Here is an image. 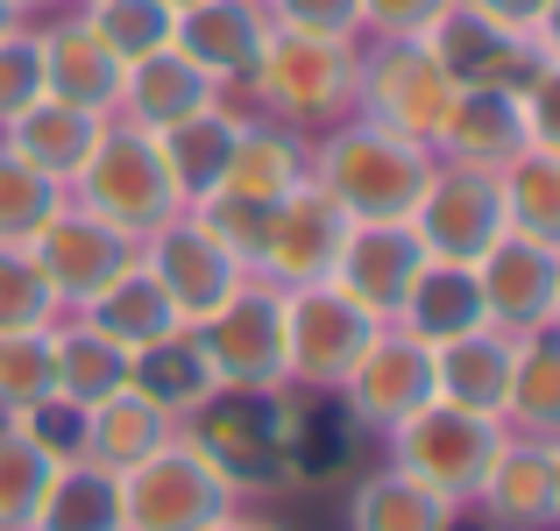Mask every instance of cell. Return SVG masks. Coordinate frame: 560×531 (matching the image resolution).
I'll return each instance as SVG.
<instances>
[{"mask_svg": "<svg viewBox=\"0 0 560 531\" xmlns=\"http://www.w3.org/2000/svg\"><path fill=\"white\" fill-rule=\"evenodd\" d=\"M305 177H313L348 220H411L425 177H433V150L362 121V114H348V121L319 128V135L305 142Z\"/></svg>", "mask_w": 560, "mask_h": 531, "instance_id": "1", "label": "cell"}, {"mask_svg": "<svg viewBox=\"0 0 560 531\" xmlns=\"http://www.w3.org/2000/svg\"><path fill=\"white\" fill-rule=\"evenodd\" d=\"M178 439L206 453L234 496H277L291 489V390H213L178 418Z\"/></svg>", "mask_w": 560, "mask_h": 531, "instance_id": "2", "label": "cell"}, {"mask_svg": "<svg viewBox=\"0 0 560 531\" xmlns=\"http://www.w3.org/2000/svg\"><path fill=\"white\" fill-rule=\"evenodd\" d=\"M355 79H362V43H341V36H291V28H270L262 43V64L248 79L242 107L248 114H270L284 128H319L348 121L355 114Z\"/></svg>", "mask_w": 560, "mask_h": 531, "instance_id": "3", "label": "cell"}, {"mask_svg": "<svg viewBox=\"0 0 560 531\" xmlns=\"http://www.w3.org/2000/svg\"><path fill=\"white\" fill-rule=\"evenodd\" d=\"M65 199L85 205V213H100L107 227L136 234V241H142V234H156L171 213H185V199H178V185H171V170H164L156 135H150V128H136V121H121V114L100 121V135H93V150H85V164L71 170Z\"/></svg>", "mask_w": 560, "mask_h": 531, "instance_id": "4", "label": "cell"}, {"mask_svg": "<svg viewBox=\"0 0 560 531\" xmlns=\"http://www.w3.org/2000/svg\"><path fill=\"white\" fill-rule=\"evenodd\" d=\"M504 425L482 418V411H462V404H419L411 418H397L390 433H383V447H390V468L411 482H425L433 496H447L454 510H468V496L482 489V475H490V461L504 453Z\"/></svg>", "mask_w": 560, "mask_h": 531, "instance_id": "5", "label": "cell"}, {"mask_svg": "<svg viewBox=\"0 0 560 531\" xmlns=\"http://www.w3.org/2000/svg\"><path fill=\"white\" fill-rule=\"evenodd\" d=\"M425 50H433V64L447 71L454 85H490V93H539V85L560 79V43L553 28H539V36H511V28L482 22L468 0H447V8L425 22Z\"/></svg>", "mask_w": 560, "mask_h": 531, "instance_id": "6", "label": "cell"}, {"mask_svg": "<svg viewBox=\"0 0 560 531\" xmlns=\"http://www.w3.org/2000/svg\"><path fill=\"white\" fill-rule=\"evenodd\" d=\"M462 85L433 64L419 36H370L362 43V79H355V114L405 142H425L433 150L440 128H447V107Z\"/></svg>", "mask_w": 560, "mask_h": 531, "instance_id": "7", "label": "cell"}, {"mask_svg": "<svg viewBox=\"0 0 560 531\" xmlns=\"http://www.w3.org/2000/svg\"><path fill=\"white\" fill-rule=\"evenodd\" d=\"M206 368H213V390H291L284 376V291L242 276L228 291L220 312H206L191 327Z\"/></svg>", "mask_w": 560, "mask_h": 531, "instance_id": "8", "label": "cell"}, {"mask_svg": "<svg viewBox=\"0 0 560 531\" xmlns=\"http://www.w3.org/2000/svg\"><path fill=\"white\" fill-rule=\"evenodd\" d=\"M383 319L362 298H348L334 276L284 291V376L291 390H341L362 347L376 341Z\"/></svg>", "mask_w": 560, "mask_h": 531, "instance_id": "9", "label": "cell"}, {"mask_svg": "<svg viewBox=\"0 0 560 531\" xmlns=\"http://www.w3.org/2000/svg\"><path fill=\"white\" fill-rule=\"evenodd\" d=\"M242 496L206 468L191 439H164L150 461L121 468V531H206Z\"/></svg>", "mask_w": 560, "mask_h": 531, "instance_id": "10", "label": "cell"}, {"mask_svg": "<svg viewBox=\"0 0 560 531\" xmlns=\"http://www.w3.org/2000/svg\"><path fill=\"white\" fill-rule=\"evenodd\" d=\"M411 234L425 241V256H433V262H468V270H476V262L511 234L497 170L433 156V177H425L419 205H411Z\"/></svg>", "mask_w": 560, "mask_h": 531, "instance_id": "11", "label": "cell"}, {"mask_svg": "<svg viewBox=\"0 0 560 531\" xmlns=\"http://www.w3.org/2000/svg\"><path fill=\"white\" fill-rule=\"evenodd\" d=\"M334 397L348 404V418H355L362 433L383 439L397 418H411L419 404H433V347H425L411 327L383 319L376 341L362 347V362L348 368V382Z\"/></svg>", "mask_w": 560, "mask_h": 531, "instance_id": "12", "label": "cell"}, {"mask_svg": "<svg viewBox=\"0 0 560 531\" xmlns=\"http://www.w3.org/2000/svg\"><path fill=\"white\" fill-rule=\"evenodd\" d=\"M341 241H348V213L305 177V185H291L284 199L270 205V227H262V248H256V270L248 276H262V284H277V291L319 284V276H334Z\"/></svg>", "mask_w": 560, "mask_h": 531, "instance_id": "13", "label": "cell"}, {"mask_svg": "<svg viewBox=\"0 0 560 531\" xmlns=\"http://www.w3.org/2000/svg\"><path fill=\"white\" fill-rule=\"evenodd\" d=\"M142 270H150L156 291L171 298L178 327H199L206 312H220V305H228V291L248 276L191 213H171L156 234H142Z\"/></svg>", "mask_w": 560, "mask_h": 531, "instance_id": "14", "label": "cell"}, {"mask_svg": "<svg viewBox=\"0 0 560 531\" xmlns=\"http://www.w3.org/2000/svg\"><path fill=\"white\" fill-rule=\"evenodd\" d=\"M136 234H121V227H107L100 213H85V205H57L50 213V227L28 241V256H36V270L50 276V291H57V305L65 312H79L93 291H107L114 276L136 262Z\"/></svg>", "mask_w": 560, "mask_h": 531, "instance_id": "15", "label": "cell"}, {"mask_svg": "<svg viewBox=\"0 0 560 531\" xmlns=\"http://www.w3.org/2000/svg\"><path fill=\"white\" fill-rule=\"evenodd\" d=\"M482 284V312H490L497 333H539L560 319V248L553 241H525V234H504L490 256L476 262Z\"/></svg>", "mask_w": 560, "mask_h": 531, "instance_id": "16", "label": "cell"}, {"mask_svg": "<svg viewBox=\"0 0 560 531\" xmlns=\"http://www.w3.org/2000/svg\"><path fill=\"white\" fill-rule=\"evenodd\" d=\"M425 262L433 256H425V241L411 234V220H348V241H341V256H334V284H341L348 298H362L376 319H397V305L411 298Z\"/></svg>", "mask_w": 560, "mask_h": 531, "instance_id": "17", "label": "cell"}, {"mask_svg": "<svg viewBox=\"0 0 560 531\" xmlns=\"http://www.w3.org/2000/svg\"><path fill=\"white\" fill-rule=\"evenodd\" d=\"M171 43H178L228 99H242L248 79H256V64H262V43H270V14H262V0H199V8H178Z\"/></svg>", "mask_w": 560, "mask_h": 531, "instance_id": "18", "label": "cell"}, {"mask_svg": "<svg viewBox=\"0 0 560 531\" xmlns=\"http://www.w3.org/2000/svg\"><path fill=\"white\" fill-rule=\"evenodd\" d=\"M490 531H553L560 524V447L553 439H504L482 489L468 496Z\"/></svg>", "mask_w": 560, "mask_h": 531, "instance_id": "19", "label": "cell"}, {"mask_svg": "<svg viewBox=\"0 0 560 531\" xmlns=\"http://www.w3.org/2000/svg\"><path fill=\"white\" fill-rule=\"evenodd\" d=\"M28 28H36V57H43V93L71 99V107H85V114H114L128 64L100 43V28L85 22L79 8H57L50 22H28Z\"/></svg>", "mask_w": 560, "mask_h": 531, "instance_id": "20", "label": "cell"}, {"mask_svg": "<svg viewBox=\"0 0 560 531\" xmlns=\"http://www.w3.org/2000/svg\"><path fill=\"white\" fill-rule=\"evenodd\" d=\"M213 99H228V93H220V85L191 64L178 43H164V50L136 57V64L121 71V99H114V114H121V121H136V128H150V135H164V128L206 114Z\"/></svg>", "mask_w": 560, "mask_h": 531, "instance_id": "21", "label": "cell"}, {"mask_svg": "<svg viewBox=\"0 0 560 531\" xmlns=\"http://www.w3.org/2000/svg\"><path fill=\"white\" fill-rule=\"evenodd\" d=\"M362 447H370V433L348 418V404L334 390H291V447H284L291 489H319V482L348 475L362 461Z\"/></svg>", "mask_w": 560, "mask_h": 531, "instance_id": "22", "label": "cell"}, {"mask_svg": "<svg viewBox=\"0 0 560 531\" xmlns=\"http://www.w3.org/2000/svg\"><path fill=\"white\" fill-rule=\"evenodd\" d=\"M533 142V121H525V93H490V85H468L454 93L447 128H440L433 156H454V164H482L504 170L511 156Z\"/></svg>", "mask_w": 560, "mask_h": 531, "instance_id": "23", "label": "cell"}, {"mask_svg": "<svg viewBox=\"0 0 560 531\" xmlns=\"http://www.w3.org/2000/svg\"><path fill=\"white\" fill-rule=\"evenodd\" d=\"M305 128H284L270 114H248L234 128V150H228V170H220L213 191H242V199H262L277 205L291 185H305Z\"/></svg>", "mask_w": 560, "mask_h": 531, "instance_id": "24", "label": "cell"}, {"mask_svg": "<svg viewBox=\"0 0 560 531\" xmlns=\"http://www.w3.org/2000/svg\"><path fill=\"white\" fill-rule=\"evenodd\" d=\"M511 354H518V341L497 333V327H476V333H462V341H440L433 347V397L497 418V411H504V390H511Z\"/></svg>", "mask_w": 560, "mask_h": 531, "instance_id": "25", "label": "cell"}, {"mask_svg": "<svg viewBox=\"0 0 560 531\" xmlns=\"http://www.w3.org/2000/svg\"><path fill=\"white\" fill-rule=\"evenodd\" d=\"M100 121H107V114H85V107H71V99H50V93H43V99H28V107L0 128V142H8L22 164H36L43 177L71 185V170L85 164Z\"/></svg>", "mask_w": 560, "mask_h": 531, "instance_id": "26", "label": "cell"}, {"mask_svg": "<svg viewBox=\"0 0 560 531\" xmlns=\"http://www.w3.org/2000/svg\"><path fill=\"white\" fill-rule=\"evenodd\" d=\"M511 439H553L560 447V333H518V354H511V390L504 411H497Z\"/></svg>", "mask_w": 560, "mask_h": 531, "instance_id": "27", "label": "cell"}, {"mask_svg": "<svg viewBox=\"0 0 560 531\" xmlns=\"http://www.w3.org/2000/svg\"><path fill=\"white\" fill-rule=\"evenodd\" d=\"M164 439H178V418H171L164 404H150L142 390H114V397H100V404L85 411V439H79V453L121 475V468L150 461Z\"/></svg>", "mask_w": 560, "mask_h": 531, "instance_id": "28", "label": "cell"}, {"mask_svg": "<svg viewBox=\"0 0 560 531\" xmlns=\"http://www.w3.org/2000/svg\"><path fill=\"white\" fill-rule=\"evenodd\" d=\"M28 531H121V475L85 461V453L57 461L36 496V524Z\"/></svg>", "mask_w": 560, "mask_h": 531, "instance_id": "29", "label": "cell"}, {"mask_svg": "<svg viewBox=\"0 0 560 531\" xmlns=\"http://www.w3.org/2000/svg\"><path fill=\"white\" fill-rule=\"evenodd\" d=\"M248 121V107L242 99H213L206 114H191V121L178 128H164L156 135V150H164V170H171V185H178V199H206V191L220 185V170H228V150H234V128Z\"/></svg>", "mask_w": 560, "mask_h": 531, "instance_id": "30", "label": "cell"}, {"mask_svg": "<svg viewBox=\"0 0 560 531\" xmlns=\"http://www.w3.org/2000/svg\"><path fill=\"white\" fill-rule=\"evenodd\" d=\"M397 327H411L425 347L440 341H462V333L490 327V312H482V284L468 262H425L419 284H411V298L397 305Z\"/></svg>", "mask_w": 560, "mask_h": 531, "instance_id": "31", "label": "cell"}, {"mask_svg": "<svg viewBox=\"0 0 560 531\" xmlns=\"http://www.w3.org/2000/svg\"><path fill=\"white\" fill-rule=\"evenodd\" d=\"M79 319H85L93 333H107V341H121L128 354L150 347V341H164V333H178V312H171V298L156 291V276L142 270V248H136V262H128V270L114 276L107 291H93V298L79 305Z\"/></svg>", "mask_w": 560, "mask_h": 531, "instance_id": "32", "label": "cell"}, {"mask_svg": "<svg viewBox=\"0 0 560 531\" xmlns=\"http://www.w3.org/2000/svg\"><path fill=\"white\" fill-rule=\"evenodd\" d=\"M454 524H462V510L447 496H433L425 482L397 475L390 461L370 468L348 496V531H454Z\"/></svg>", "mask_w": 560, "mask_h": 531, "instance_id": "33", "label": "cell"}, {"mask_svg": "<svg viewBox=\"0 0 560 531\" xmlns=\"http://www.w3.org/2000/svg\"><path fill=\"white\" fill-rule=\"evenodd\" d=\"M50 341H57V397H65V404L93 411L100 397L128 390V362H136V354H128L121 341H107V333H93L79 312L57 319Z\"/></svg>", "mask_w": 560, "mask_h": 531, "instance_id": "34", "label": "cell"}, {"mask_svg": "<svg viewBox=\"0 0 560 531\" xmlns=\"http://www.w3.org/2000/svg\"><path fill=\"white\" fill-rule=\"evenodd\" d=\"M128 390H142L150 404H164L171 418H185L191 404H206V397H213V368H206L191 327L164 333V341H150V347H136V362H128Z\"/></svg>", "mask_w": 560, "mask_h": 531, "instance_id": "35", "label": "cell"}, {"mask_svg": "<svg viewBox=\"0 0 560 531\" xmlns=\"http://www.w3.org/2000/svg\"><path fill=\"white\" fill-rule=\"evenodd\" d=\"M497 185H504L511 234L560 248V150H547V142H525V150L497 170Z\"/></svg>", "mask_w": 560, "mask_h": 531, "instance_id": "36", "label": "cell"}, {"mask_svg": "<svg viewBox=\"0 0 560 531\" xmlns=\"http://www.w3.org/2000/svg\"><path fill=\"white\" fill-rule=\"evenodd\" d=\"M57 205H65V185H57V177H43L36 164H22V156L0 142V241L28 248L43 227H50Z\"/></svg>", "mask_w": 560, "mask_h": 531, "instance_id": "37", "label": "cell"}, {"mask_svg": "<svg viewBox=\"0 0 560 531\" xmlns=\"http://www.w3.org/2000/svg\"><path fill=\"white\" fill-rule=\"evenodd\" d=\"M43 397H57V341L50 327L0 333V418H22Z\"/></svg>", "mask_w": 560, "mask_h": 531, "instance_id": "38", "label": "cell"}, {"mask_svg": "<svg viewBox=\"0 0 560 531\" xmlns=\"http://www.w3.org/2000/svg\"><path fill=\"white\" fill-rule=\"evenodd\" d=\"M85 22L100 28V43H107L121 64H136V57L164 50L171 28H178V8H164V0H85Z\"/></svg>", "mask_w": 560, "mask_h": 531, "instance_id": "39", "label": "cell"}, {"mask_svg": "<svg viewBox=\"0 0 560 531\" xmlns=\"http://www.w3.org/2000/svg\"><path fill=\"white\" fill-rule=\"evenodd\" d=\"M50 453L22 433L14 418H0V531H28L36 524V496L50 482Z\"/></svg>", "mask_w": 560, "mask_h": 531, "instance_id": "40", "label": "cell"}, {"mask_svg": "<svg viewBox=\"0 0 560 531\" xmlns=\"http://www.w3.org/2000/svg\"><path fill=\"white\" fill-rule=\"evenodd\" d=\"M65 305H57L50 276L36 270V256L14 241H0V333H36V327H57Z\"/></svg>", "mask_w": 560, "mask_h": 531, "instance_id": "41", "label": "cell"}, {"mask_svg": "<svg viewBox=\"0 0 560 531\" xmlns=\"http://www.w3.org/2000/svg\"><path fill=\"white\" fill-rule=\"evenodd\" d=\"M220 248H228L242 270H256V248H262V227H270V205L262 199H242V191H206V199L185 205Z\"/></svg>", "mask_w": 560, "mask_h": 531, "instance_id": "42", "label": "cell"}, {"mask_svg": "<svg viewBox=\"0 0 560 531\" xmlns=\"http://www.w3.org/2000/svg\"><path fill=\"white\" fill-rule=\"evenodd\" d=\"M28 99H43V57H36V28L14 22V28H0V128Z\"/></svg>", "mask_w": 560, "mask_h": 531, "instance_id": "43", "label": "cell"}, {"mask_svg": "<svg viewBox=\"0 0 560 531\" xmlns=\"http://www.w3.org/2000/svg\"><path fill=\"white\" fill-rule=\"evenodd\" d=\"M270 28H291V36H341L362 43V0H262Z\"/></svg>", "mask_w": 560, "mask_h": 531, "instance_id": "44", "label": "cell"}, {"mask_svg": "<svg viewBox=\"0 0 560 531\" xmlns=\"http://www.w3.org/2000/svg\"><path fill=\"white\" fill-rule=\"evenodd\" d=\"M14 425H22V433L36 439L43 453H50V461H71V453H79V439H85V411L65 404V397H43V404L22 411Z\"/></svg>", "mask_w": 560, "mask_h": 531, "instance_id": "45", "label": "cell"}, {"mask_svg": "<svg viewBox=\"0 0 560 531\" xmlns=\"http://www.w3.org/2000/svg\"><path fill=\"white\" fill-rule=\"evenodd\" d=\"M447 0H362V36H425Z\"/></svg>", "mask_w": 560, "mask_h": 531, "instance_id": "46", "label": "cell"}, {"mask_svg": "<svg viewBox=\"0 0 560 531\" xmlns=\"http://www.w3.org/2000/svg\"><path fill=\"white\" fill-rule=\"evenodd\" d=\"M468 8H476L482 22L511 28V36H539V28H553L560 0H468Z\"/></svg>", "mask_w": 560, "mask_h": 531, "instance_id": "47", "label": "cell"}, {"mask_svg": "<svg viewBox=\"0 0 560 531\" xmlns=\"http://www.w3.org/2000/svg\"><path fill=\"white\" fill-rule=\"evenodd\" d=\"M206 531H284V524H277V518H242V504H234L228 518H220V524H206Z\"/></svg>", "mask_w": 560, "mask_h": 531, "instance_id": "48", "label": "cell"}, {"mask_svg": "<svg viewBox=\"0 0 560 531\" xmlns=\"http://www.w3.org/2000/svg\"><path fill=\"white\" fill-rule=\"evenodd\" d=\"M14 8H22L28 22H36V14H50V8H71V0H14Z\"/></svg>", "mask_w": 560, "mask_h": 531, "instance_id": "49", "label": "cell"}, {"mask_svg": "<svg viewBox=\"0 0 560 531\" xmlns=\"http://www.w3.org/2000/svg\"><path fill=\"white\" fill-rule=\"evenodd\" d=\"M14 22H28V14L14 8V0H0V28H14Z\"/></svg>", "mask_w": 560, "mask_h": 531, "instance_id": "50", "label": "cell"}, {"mask_svg": "<svg viewBox=\"0 0 560 531\" xmlns=\"http://www.w3.org/2000/svg\"><path fill=\"white\" fill-rule=\"evenodd\" d=\"M164 8H199V0H164Z\"/></svg>", "mask_w": 560, "mask_h": 531, "instance_id": "51", "label": "cell"}, {"mask_svg": "<svg viewBox=\"0 0 560 531\" xmlns=\"http://www.w3.org/2000/svg\"><path fill=\"white\" fill-rule=\"evenodd\" d=\"M71 8H85V0H71Z\"/></svg>", "mask_w": 560, "mask_h": 531, "instance_id": "52", "label": "cell"}]
</instances>
